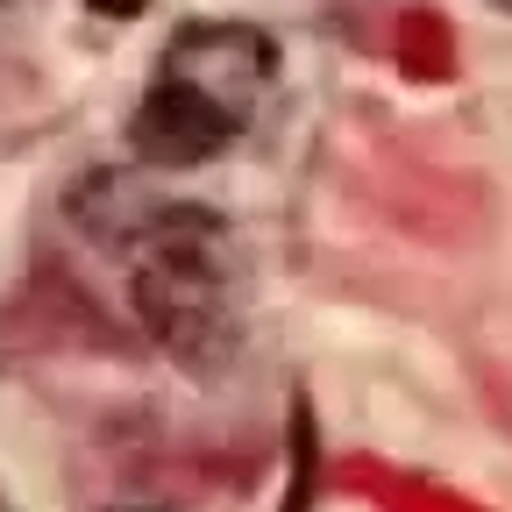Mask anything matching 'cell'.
I'll list each match as a JSON object with an SVG mask.
<instances>
[{
    "mask_svg": "<svg viewBox=\"0 0 512 512\" xmlns=\"http://www.w3.org/2000/svg\"><path fill=\"white\" fill-rule=\"evenodd\" d=\"M79 221L128 271V299L150 342L185 370H221L242 342V256L214 207L164 200L128 178H100Z\"/></svg>",
    "mask_w": 512,
    "mask_h": 512,
    "instance_id": "obj_1",
    "label": "cell"
},
{
    "mask_svg": "<svg viewBox=\"0 0 512 512\" xmlns=\"http://www.w3.org/2000/svg\"><path fill=\"white\" fill-rule=\"evenodd\" d=\"M278 43L256 22H185L143 86V107L128 114V143L157 171H192L228 157L271 107Z\"/></svg>",
    "mask_w": 512,
    "mask_h": 512,
    "instance_id": "obj_2",
    "label": "cell"
},
{
    "mask_svg": "<svg viewBox=\"0 0 512 512\" xmlns=\"http://www.w3.org/2000/svg\"><path fill=\"white\" fill-rule=\"evenodd\" d=\"M29 8H36V0H0V36H8V29H15Z\"/></svg>",
    "mask_w": 512,
    "mask_h": 512,
    "instance_id": "obj_3",
    "label": "cell"
},
{
    "mask_svg": "<svg viewBox=\"0 0 512 512\" xmlns=\"http://www.w3.org/2000/svg\"><path fill=\"white\" fill-rule=\"evenodd\" d=\"M491 8H498V15H512V0H491Z\"/></svg>",
    "mask_w": 512,
    "mask_h": 512,
    "instance_id": "obj_4",
    "label": "cell"
},
{
    "mask_svg": "<svg viewBox=\"0 0 512 512\" xmlns=\"http://www.w3.org/2000/svg\"><path fill=\"white\" fill-rule=\"evenodd\" d=\"M0 512H15V505H8V491H0Z\"/></svg>",
    "mask_w": 512,
    "mask_h": 512,
    "instance_id": "obj_5",
    "label": "cell"
}]
</instances>
